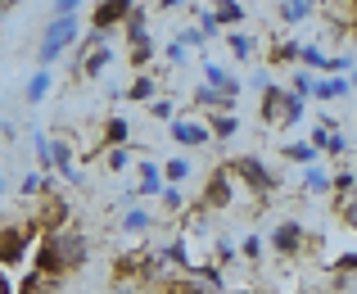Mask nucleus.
I'll return each instance as SVG.
<instances>
[{
	"label": "nucleus",
	"instance_id": "obj_1",
	"mask_svg": "<svg viewBox=\"0 0 357 294\" xmlns=\"http://www.w3.org/2000/svg\"><path fill=\"white\" fill-rule=\"evenodd\" d=\"M77 41H82L77 14H54L50 23H45V32H41V45H36V64H41V68H50V64L59 59L63 50H73Z\"/></svg>",
	"mask_w": 357,
	"mask_h": 294
},
{
	"label": "nucleus",
	"instance_id": "obj_2",
	"mask_svg": "<svg viewBox=\"0 0 357 294\" xmlns=\"http://www.w3.org/2000/svg\"><path fill=\"white\" fill-rule=\"evenodd\" d=\"M231 172H236V182H240V186H249V191L258 195V199L276 195V177H271V168L262 163V159L240 154V159H231Z\"/></svg>",
	"mask_w": 357,
	"mask_h": 294
},
{
	"label": "nucleus",
	"instance_id": "obj_3",
	"mask_svg": "<svg viewBox=\"0 0 357 294\" xmlns=\"http://www.w3.org/2000/svg\"><path fill=\"white\" fill-rule=\"evenodd\" d=\"M236 204V172H231V163L213 168L208 182H204V195H199V208H213V213H222V208Z\"/></svg>",
	"mask_w": 357,
	"mask_h": 294
},
{
	"label": "nucleus",
	"instance_id": "obj_4",
	"mask_svg": "<svg viewBox=\"0 0 357 294\" xmlns=\"http://www.w3.org/2000/svg\"><path fill=\"white\" fill-rule=\"evenodd\" d=\"M32 244H36V235L27 231L23 222H9V226H0V267H18V263H27V253H32Z\"/></svg>",
	"mask_w": 357,
	"mask_h": 294
},
{
	"label": "nucleus",
	"instance_id": "obj_5",
	"mask_svg": "<svg viewBox=\"0 0 357 294\" xmlns=\"http://www.w3.org/2000/svg\"><path fill=\"white\" fill-rule=\"evenodd\" d=\"M32 272H41L45 281H59L63 272H68L63 249H59V231H54V235H41V240L32 244Z\"/></svg>",
	"mask_w": 357,
	"mask_h": 294
},
{
	"label": "nucleus",
	"instance_id": "obj_6",
	"mask_svg": "<svg viewBox=\"0 0 357 294\" xmlns=\"http://www.w3.org/2000/svg\"><path fill=\"white\" fill-rule=\"evenodd\" d=\"M36 226H41V235H54V231H68V199L45 191L41 199H36Z\"/></svg>",
	"mask_w": 357,
	"mask_h": 294
},
{
	"label": "nucleus",
	"instance_id": "obj_7",
	"mask_svg": "<svg viewBox=\"0 0 357 294\" xmlns=\"http://www.w3.org/2000/svg\"><path fill=\"white\" fill-rule=\"evenodd\" d=\"M271 249L280 253V258H298V253L307 249V231L298 217H285V222L271 226Z\"/></svg>",
	"mask_w": 357,
	"mask_h": 294
},
{
	"label": "nucleus",
	"instance_id": "obj_8",
	"mask_svg": "<svg viewBox=\"0 0 357 294\" xmlns=\"http://www.w3.org/2000/svg\"><path fill=\"white\" fill-rule=\"evenodd\" d=\"M131 5H136V0H100V5L91 9V32L109 36V32H114V27H122V23H127Z\"/></svg>",
	"mask_w": 357,
	"mask_h": 294
},
{
	"label": "nucleus",
	"instance_id": "obj_9",
	"mask_svg": "<svg viewBox=\"0 0 357 294\" xmlns=\"http://www.w3.org/2000/svg\"><path fill=\"white\" fill-rule=\"evenodd\" d=\"M82 78H100V73L109 68V59H114V50H109V41L100 32H91L86 41H82Z\"/></svg>",
	"mask_w": 357,
	"mask_h": 294
},
{
	"label": "nucleus",
	"instance_id": "obj_10",
	"mask_svg": "<svg viewBox=\"0 0 357 294\" xmlns=\"http://www.w3.org/2000/svg\"><path fill=\"white\" fill-rule=\"evenodd\" d=\"M163 163H154V159H140L136 168V191H131V204L136 199H149V195H163Z\"/></svg>",
	"mask_w": 357,
	"mask_h": 294
},
{
	"label": "nucleus",
	"instance_id": "obj_11",
	"mask_svg": "<svg viewBox=\"0 0 357 294\" xmlns=\"http://www.w3.org/2000/svg\"><path fill=\"white\" fill-rule=\"evenodd\" d=\"M167 131H172V140L181 149H199V145H208V140H213V131L204 127V122H190V118H172V122H167Z\"/></svg>",
	"mask_w": 357,
	"mask_h": 294
},
{
	"label": "nucleus",
	"instance_id": "obj_12",
	"mask_svg": "<svg viewBox=\"0 0 357 294\" xmlns=\"http://www.w3.org/2000/svg\"><path fill=\"white\" fill-rule=\"evenodd\" d=\"M59 249H63V263H68V272L86 267V258H91V240H86L82 231H59Z\"/></svg>",
	"mask_w": 357,
	"mask_h": 294
},
{
	"label": "nucleus",
	"instance_id": "obj_13",
	"mask_svg": "<svg viewBox=\"0 0 357 294\" xmlns=\"http://www.w3.org/2000/svg\"><path fill=\"white\" fill-rule=\"evenodd\" d=\"M285 87H276V82H267L262 87V122H280L285 118Z\"/></svg>",
	"mask_w": 357,
	"mask_h": 294
},
{
	"label": "nucleus",
	"instance_id": "obj_14",
	"mask_svg": "<svg viewBox=\"0 0 357 294\" xmlns=\"http://www.w3.org/2000/svg\"><path fill=\"white\" fill-rule=\"evenodd\" d=\"M349 91H353V82H349V78H317V82H312V100H321V104L344 100Z\"/></svg>",
	"mask_w": 357,
	"mask_h": 294
},
{
	"label": "nucleus",
	"instance_id": "obj_15",
	"mask_svg": "<svg viewBox=\"0 0 357 294\" xmlns=\"http://www.w3.org/2000/svg\"><path fill=\"white\" fill-rule=\"evenodd\" d=\"M204 82H208L213 91H227V96H240V82H236V73L231 68H222V64H204Z\"/></svg>",
	"mask_w": 357,
	"mask_h": 294
},
{
	"label": "nucleus",
	"instance_id": "obj_16",
	"mask_svg": "<svg viewBox=\"0 0 357 294\" xmlns=\"http://www.w3.org/2000/svg\"><path fill=\"white\" fill-rule=\"evenodd\" d=\"M195 104H199V109H213V113H227L231 104H236V96H227V91H213L208 82H199V87H195Z\"/></svg>",
	"mask_w": 357,
	"mask_h": 294
},
{
	"label": "nucleus",
	"instance_id": "obj_17",
	"mask_svg": "<svg viewBox=\"0 0 357 294\" xmlns=\"http://www.w3.org/2000/svg\"><path fill=\"white\" fill-rule=\"evenodd\" d=\"M131 104H149V100H158V82L149 78V73H136V78L127 82V91H122Z\"/></svg>",
	"mask_w": 357,
	"mask_h": 294
},
{
	"label": "nucleus",
	"instance_id": "obj_18",
	"mask_svg": "<svg viewBox=\"0 0 357 294\" xmlns=\"http://www.w3.org/2000/svg\"><path fill=\"white\" fill-rule=\"evenodd\" d=\"M149 226H154V213H149L145 204H127V213H122V231H127V235H145Z\"/></svg>",
	"mask_w": 357,
	"mask_h": 294
},
{
	"label": "nucleus",
	"instance_id": "obj_19",
	"mask_svg": "<svg viewBox=\"0 0 357 294\" xmlns=\"http://www.w3.org/2000/svg\"><path fill=\"white\" fill-rule=\"evenodd\" d=\"M50 87H54V73L50 68H36L32 78H27V87H23V100L27 104H41L45 96H50Z\"/></svg>",
	"mask_w": 357,
	"mask_h": 294
},
{
	"label": "nucleus",
	"instance_id": "obj_20",
	"mask_svg": "<svg viewBox=\"0 0 357 294\" xmlns=\"http://www.w3.org/2000/svg\"><path fill=\"white\" fill-rule=\"evenodd\" d=\"M131 68H136V73H145L149 68V59H154V36H149V32H140V36H131Z\"/></svg>",
	"mask_w": 357,
	"mask_h": 294
},
{
	"label": "nucleus",
	"instance_id": "obj_21",
	"mask_svg": "<svg viewBox=\"0 0 357 294\" xmlns=\"http://www.w3.org/2000/svg\"><path fill=\"white\" fill-rule=\"evenodd\" d=\"M280 154H285V159H289V163H298V168H312V163H317V159H321V149H317V145H312V140H289V145H285V149H280Z\"/></svg>",
	"mask_w": 357,
	"mask_h": 294
},
{
	"label": "nucleus",
	"instance_id": "obj_22",
	"mask_svg": "<svg viewBox=\"0 0 357 294\" xmlns=\"http://www.w3.org/2000/svg\"><path fill=\"white\" fill-rule=\"evenodd\" d=\"M227 50L236 54L240 64H249L253 54H258V36H249V32H231V36H227Z\"/></svg>",
	"mask_w": 357,
	"mask_h": 294
},
{
	"label": "nucleus",
	"instance_id": "obj_23",
	"mask_svg": "<svg viewBox=\"0 0 357 294\" xmlns=\"http://www.w3.org/2000/svg\"><path fill=\"white\" fill-rule=\"evenodd\" d=\"M131 140V127H127V118L122 113H114V118H105V149H114V145H127Z\"/></svg>",
	"mask_w": 357,
	"mask_h": 294
},
{
	"label": "nucleus",
	"instance_id": "obj_24",
	"mask_svg": "<svg viewBox=\"0 0 357 294\" xmlns=\"http://www.w3.org/2000/svg\"><path fill=\"white\" fill-rule=\"evenodd\" d=\"M326 64H331V54H326L321 45L303 41V50H298V68H307V73H326Z\"/></svg>",
	"mask_w": 357,
	"mask_h": 294
},
{
	"label": "nucleus",
	"instance_id": "obj_25",
	"mask_svg": "<svg viewBox=\"0 0 357 294\" xmlns=\"http://www.w3.org/2000/svg\"><path fill=\"white\" fill-rule=\"evenodd\" d=\"M331 182H335V177L331 172H326V168H303V191L307 195H331Z\"/></svg>",
	"mask_w": 357,
	"mask_h": 294
},
{
	"label": "nucleus",
	"instance_id": "obj_26",
	"mask_svg": "<svg viewBox=\"0 0 357 294\" xmlns=\"http://www.w3.org/2000/svg\"><path fill=\"white\" fill-rule=\"evenodd\" d=\"M213 14H218V23H222V27L244 23V5H240V0H213Z\"/></svg>",
	"mask_w": 357,
	"mask_h": 294
},
{
	"label": "nucleus",
	"instance_id": "obj_27",
	"mask_svg": "<svg viewBox=\"0 0 357 294\" xmlns=\"http://www.w3.org/2000/svg\"><path fill=\"white\" fill-rule=\"evenodd\" d=\"M208 131H213V136H218V140H231V136H236V131H240V118H236V113H208Z\"/></svg>",
	"mask_w": 357,
	"mask_h": 294
},
{
	"label": "nucleus",
	"instance_id": "obj_28",
	"mask_svg": "<svg viewBox=\"0 0 357 294\" xmlns=\"http://www.w3.org/2000/svg\"><path fill=\"white\" fill-rule=\"evenodd\" d=\"M276 14H280L285 27H298V23H307V18L317 14V5H276Z\"/></svg>",
	"mask_w": 357,
	"mask_h": 294
},
{
	"label": "nucleus",
	"instance_id": "obj_29",
	"mask_svg": "<svg viewBox=\"0 0 357 294\" xmlns=\"http://www.w3.org/2000/svg\"><path fill=\"white\" fill-rule=\"evenodd\" d=\"M163 182H167V186L190 182V159H181V154H176V159H167V163H163Z\"/></svg>",
	"mask_w": 357,
	"mask_h": 294
},
{
	"label": "nucleus",
	"instance_id": "obj_30",
	"mask_svg": "<svg viewBox=\"0 0 357 294\" xmlns=\"http://www.w3.org/2000/svg\"><path fill=\"white\" fill-rule=\"evenodd\" d=\"M298 50H303V41H276L271 45V64H294L298 68Z\"/></svg>",
	"mask_w": 357,
	"mask_h": 294
},
{
	"label": "nucleus",
	"instance_id": "obj_31",
	"mask_svg": "<svg viewBox=\"0 0 357 294\" xmlns=\"http://www.w3.org/2000/svg\"><path fill=\"white\" fill-rule=\"evenodd\" d=\"M122 27H127V41H131V36H140V32H149V9L145 5H131V14H127V23H122Z\"/></svg>",
	"mask_w": 357,
	"mask_h": 294
},
{
	"label": "nucleus",
	"instance_id": "obj_32",
	"mask_svg": "<svg viewBox=\"0 0 357 294\" xmlns=\"http://www.w3.org/2000/svg\"><path fill=\"white\" fill-rule=\"evenodd\" d=\"M312 82H317V73H307V68H294V73H289V91H294V96H303V100H312Z\"/></svg>",
	"mask_w": 357,
	"mask_h": 294
},
{
	"label": "nucleus",
	"instance_id": "obj_33",
	"mask_svg": "<svg viewBox=\"0 0 357 294\" xmlns=\"http://www.w3.org/2000/svg\"><path fill=\"white\" fill-rule=\"evenodd\" d=\"M303 109H307V100L289 91V96H285V118H280V122H285V127H294V122H303Z\"/></svg>",
	"mask_w": 357,
	"mask_h": 294
},
{
	"label": "nucleus",
	"instance_id": "obj_34",
	"mask_svg": "<svg viewBox=\"0 0 357 294\" xmlns=\"http://www.w3.org/2000/svg\"><path fill=\"white\" fill-rule=\"evenodd\" d=\"M50 286H54V281H45L41 272H27V277H23V286H18L14 294H50Z\"/></svg>",
	"mask_w": 357,
	"mask_h": 294
},
{
	"label": "nucleus",
	"instance_id": "obj_35",
	"mask_svg": "<svg viewBox=\"0 0 357 294\" xmlns=\"http://www.w3.org/2000/svg\"><path fill=\"white\" fill-rule=\"evenodd\" d=\"M105 163H109V172H127V168H131V145H114Z\"/></svg>",
	"mask_w": 357,
	"mask_h": 294
},
{
	"label": "nucleus",
	"instance_id": "obj_36",
	"mask_svg": "<svg viewBox=\"0 0 357 294\" xmlns=\"http://www.w3.org/2000/svg\"><path fill=\"white\" fill-rule=\"evenodd\" d=\"M158 199H163L167 213H185V191H181V186H163V195H158Z\"/></svg>",
	"mask_w": 357,
	"mask_h": 294
},
{
	"label": "nucleus",
	"instance_id": "obj_37",
	"mask_svg": "<svg viewBox=\"0 0 357 294\" xmlns=\"http://www.w3.org/2000/svg\"><path fill=\"white\" fill-rule=\"evenodd\" d=\"M331 191H335V195H340V204H344V199H349V195L357 191V177H353V172H335V182H331Z\"/></svg>",
	"mask_w": 357,
	"mask_h": 294
},
{
	"label": "nucleus",
	"instance_id": "obj_38",
	"mask_svg": "<svg viewBox=\"0 0 357 294\" xmlns=\"http://www.w3.org/2000/svg\"><path fill=\"white\" fill-rule=\"evenodd\" d=\"M240 258H244V263H258V258H262V240H258L253 231L240 240Z\"/></svg>",
	"mask_w": 357,
	"mask_h": 294
},
{
	"label": "nucleus",
	"instance_id": "obj_39",
	"mask_svg": "<svg viewBox=\"0 0 357 294\" xmlns=\"http://www.w3.org/2000/svg\"><path fill=\"white\" fill-rule=\"evenodd\" d=\"M176 41H181L185 50H204V41H208V36H204L199 27H185V32H176Z\"/></svg>",
	"mask_w": 357,
	"mask_h": 294
},
{
	"label": "nucleus",
	"instance_id": "obj_40",
	"mask_svg": "<svg viewBox=\"0 0 357 294\" xmlns=\"http://www.w3.org/2000/svg\"><path fill=\"white\" fill-rule=\"evenodd\" d=\"M199 32L208 36V41H213V36L222 32V23H218V14H213V9H199Z\"/></svg>",
	"mask_w": 357,
	"mask_h": 294
},
{
	"label": "nucleus",
	"instance_id": "obj_41",
	"mask_svg": "<svg viewBox=\"0 0 357 294\" xmlns=\"http://www.w3.org/2000/svg\"><path fill=\"white\" fill-rule=\"evenodd\" d=\"M149 118H158V122H172V100H149Z\"/></svg>",
	"mask_w": 357,
	"mask_h": 294
},
{
	"label": "nucleus",
	"instance_id": "obj_42",
	"mask_svg": "<svg viewBox=\"0 0 357 294\" xmlns=\"http://www.w3.org/2000/svg\"><path fill=\"white\" fill-rule=\"evenodd\" d=\"M163 54H167V59H172V64H176V68H181V64H185V59H190V50H185V45H181V41H176V36H172V45H167V50H163Z\"/></svg>",
	"mask_w": 357,
	"mask_h": 294
},
{
	"label": "nucleus",
	"instance_id": "obj_43",
	"mask_svg": "<svg viewBox=\"0 0 357 294\" xmlns=\"http://www.w3.org/2000/svg\"><path fill=\"white\" fill-rule=\"evenodd\" d=\"M312 145L321 149V154L331 149V127H326V122H317V127H312Z\"/></svg>",
	"mask_w": 357,
	"mask_h": 294
},
{
	"label": "nucleus",
	"instance_id": "obj_44",
	"mask_svg": "<svg viewBox=\"0 0 357 294\" xmlns=\"http://www.w3.org/2000/svg\"><path fill=\"white\" fill-rule=\"evenodd\" d=\"M340 213H344V222H349L353 231H357V191H353V195H349V199L340 204Z\"/></svg>",
	"mask_w": 357,
	"mask_h": 294
},
{
	"label": "nucleus",
	"instance_id": "obj_45",
	"mask_svg": "<svg viewBox=\"0 0 357 294\" xmlns=\"http://www.w3.org/2000/svg\"><path fill=\"white\" fill-rule=\"evenodd\" d=\"M331 267L340 272V277H344V272H357V249H353V253H340V258H335Z\"/></svg>",
	"mask_w": 357,
	"mask_h": 294
},
{
	"label": "nucleus",
	"instance_id": "obj_46",
	"mask_svg": "<svg viewBox=\"0 0 357 294\" xmlns=\"http://www.w3.org/2000/svg\"><path fill=\"white\" fill-rule=\"evenodd\" d=\"M82 5H86V0H54L50 9H54V14H77Z\"/></svg>",
	"mask_w": 357,
	"mask_h": 294
},
{
	"label": "nucleus",
	"instance_id": "obj_47",
	"mask_svg": "<svg viewBox=\"0 0 357 294\" xmlns=\"http://www.w3.org/2000/svg\"><path fill=\"white\" fill-rule=\"evenodd\" d=\"M326 154H349V136H340V131H331V149Z\"/></svg>",
	"mask_w": 357,
	"mask_h": 294
},
{
	"label": "nucleus",
	"instance_id": "obj_48",
	"mask_svg": "<svg viewBox=\"0 0 357 294\" xmlns=\"http://www.w3.org/2000/svg\"><path fill=\"white\" fill-rule=\"evenodd\" d=\"M18 286H14V277H9V267H0V294H14Z\"/></svg>",
	"mask_w": 357,
	"mask_h": 294
},
{
	"label": "nucleus",
	"instance_id": "obj_49",
	"mask_svg": "<svg viewBox=\"0 0 357 294\" xmlns=\"http://www.w3.org/2000/svg\"><path fill=\"white\" fill-rule=\"evenodd\" d=\"M190 0H158V9H185Z\"/></svg>",
	"mask_w": 357,
	"mask_h": 294
},
{
	"label": "nucleus",
	"instance_id": "obj_50",
	"mask_svg": "<svg viewBox=\"0 0 357 294\" xmlns=\"http://www.w3.org/2000/svg\"><path fill=\"white\" fill-rule=\"evenodd\" d=\"M109 294H145V290H140V286H114Z\"/></svg>",
	"mask_w": 357,
	"mask_h": 294
},
{
	"label": "nucleus",
	"instance_id": "obj_51",
	"mask_svg": "<svg viewBox=\"0 0 357 294\" xmlns=\"http://www.w3.org/2000/svg\"><path fill=\"white\" fill-rule=\"evenodd\" d=\"M349 36H357V5H353V18H349Z\"/></svg>",
	"mask_w": 357,
	"mask_h": 294
},
{
	"label": "nucleus",
	"instance_id": "obj_52",
	"mask_svg": "<svg viewBox=\"0 0 357 294\" xmlns=\"http://www.w3.org/2000/svg\"><path fill=\"white\" fill-rule=\"evenodd\" d=\"M5 195H9V177L0 172V199H5Z\"/></svg>",
	"mask_w": 357,
	"mask_h": 294
},
{
	"label": "nucleus",
	"instance_id": "obj_53",
	"mask_svg": "<svg viewBox=\"0 0 357 294\" xmlns=\"http://www.w3.org/2000/svg\"><path fill=\"white\" fill-rule=\"evenodd\" d=\"M18 5V0H0V14H9V9H14Z\"/></svg>",
	"mask_w": 357,
	"mask_h": 294
},
{
	"label": "nucleus",
	"instance_id": "obj_54",
	"mask_svg": "<svg viewBox=\"0 0 357 294\" xmlns=\"http://www.w3.org/2000/svg\"><path fill=\"white\" fill-rule=\"evenodd\" d=\"M280 5H317V0H280Z\"/></svg>",
	"mask_w": 357,
	"mask_h": 294
},
{
	"label": "nucleus",
	"instance_id": "obj_55",
	"mask_svg": "<svg viewBox=\"0 0 357 294\" xmlns=\"http://www.w3.org/2000/svg\"><path fill=\"white\" fill-rule=\"evenodd\" d=\"M227 294H258V290H227Z\"/></svg>",
	"mask_w": 357,
	"mask_h": 294
},
{
	"label": "nucleus",
	"instance_id": "obj_56",
	"mask_svg": "<svg viewBox=\"0 0 357 294\" xmlns=\"http://www.w3.org/2000/svg\"><path fill=\"white\" fill-rule=\"evenodd\" d=\"M349 82H353V87H357V68H353V78H349Z\"/></svg>",
	"mask_w": 357,
	"mask_h": 294
},
{
	"label": "nucleus",
	"instance_id": "obj_57",
	"mask_svg": "<svg viewBox=\"0 0 357 294\" xmlns=\"http://www.w3.org/2000/svg\"><path fill=\"white\" fill-rule=\"evenodd\" d=\"M0 127H5V113H0Z\"/></svg>",
	"mask_w": 357,
	"mask_h": 294
}]
</instances>
